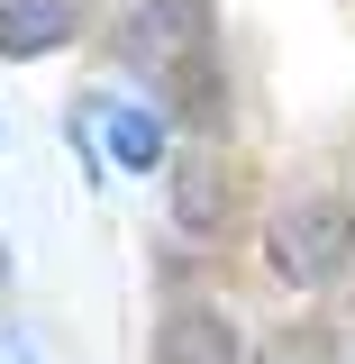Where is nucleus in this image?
Segmentation results:
<instances>
[{"label": "nucleus", "mask_w": 355, "mask_h": 364, "mask_svg": "<svg viewBox=\"0 0 355 364\" xmlns=\"http://www.w3.org/2000/svg\"><path fill=\"white\" fill-rule=\"evenodd\" d=\"M355 264V210L346 200H292V210H273L265 228V273L282 291H328L337 273Z\"/></svg>", "instance_id": "f257e3e1"}, {"label": "nucleus", "mask_w": 355, "mask_h": 364, "mask_svg": "<svg viewBox=\"0 0 355 364\" xmlns=\"http://www.w3.org/2000/svg\"><path fill=\"white\" fill-rule=\"evenodd\" d=\"M155 364H237V318L210 301H182L155 328Z\"/></svg>", "instance_id": "f03ea898"}, {"label": "nucleus", "mask_w": 355, "mask_h": 364, "mask_svg": "<svg viewBox=\"0 0 355 364\" xmlns=\"http://www.w3.org/2000/svg\"><path fill=\"white\" fill-rule=\"evenodd\" d=\"M128 46L155 55V73L182 64V55H201V46H210V0H146L128 18Z\"/></svg>", "instance_id": "7ed1b4c3"}, {"label": "nucleus", "mask_w": 355, "mask_h": 364, "mask_svg": "<svg viewBox=\"0 0 355 364\" xmlns=\"http://www.w3.org/2000/svg\"><path fill=\"white\" fill-rule=\"evenodd\" d=\"M73 0H0V55H46L73 37Z\"/></svg>", "instance_id": "20e7f679"}, {"label": "nucleus", "mask_w": 355, "mask_h": 364, "mask_svg": "<svg viewBox=\"0 0 355 364\" xmlns=\"http://www.w3.org/2000/svg\"><path fill=\"white\" fill-rule=\"evenodd\" d=\"M164 100H174V119H191V128H219L228 91H219V64H210V46L201 55H182V64H164Z\"/></svg>", "instance_id": "39448f33"}, {"label": "nucleus", "mask_w": 355, "mask_h": 364, "mask_svg": "<svg viewBox=\"0 0 355 364\" xmlns=\"http://www.w3.org/2000/svg\"><path fill=\"white\" fill-rule=\"evenodd\" d=\"M174 219L191 228V237H210V228L228 219V182L210 173V164H182V191H174Z\"/></svg>", "instance_id": "423d86ee"}, {"label": "nucleus", "mask_w": 355, "mask_h": 364, "mask_svg": "<svg viewBox=\"0 0 355 364\" xmlns=\"http://www.w3.org/2000/svg\"><path fill=\"white\" fill-rule=\"evenodd\" d=\"M110 155H119V164H155V155H164V128H155L146 109H119V119H110Z\"/></svg>", "instance_id": "0eeeda50"}]
</instances>
